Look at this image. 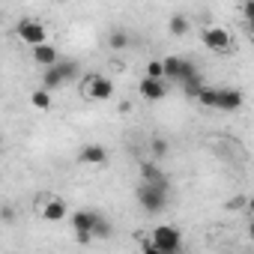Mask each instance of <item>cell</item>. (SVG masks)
Wrapping results in <instances>:
<instances>
[{
	"label": "cell",
	"mask_w": 254,
	"mask_h": 254,
	"mask_svg": "<svg viewBox=\"0 0 254 254\" xmlns=\"http://www.w3.org/2000/svg\"><path fill=\"white\" fill-rule=\"evenodd\" d=\"M138 203L144 206V212H162L168 206V186H147L141 183L138 186Z\"/></svg>",
	"instance_id": "2"
},
{
	"label": "cell",
	"mask_w": 254,
	"mask_h": 254,
	"mask_svg": "<svg viewBox=\"0 0 254 254\" xmlns=\"http://www.w3.org/2000/svg\"><path fill=\"white\" fill-rule=\"evenodd\" d=\"M111 233H114L111 221H108V218H105V215L99 212V218H96V227H93V236H96V239H108Z\"/></svg>",
	"instance_id": "19"
},
{
	"label": "cell",
	"mask_w": 254,
	"mask_h": 254,
	"mask_svg": "<svg viewBox=\"0 0 254 254\" xmlns=\"http://www.w3.org/2000/svg\"><path fill=\"white\" fill-rule=\"evenodd\" d=\"M30 105H33V108H39V111H51V93H48L45 87L33 90V93H30Z\"/></svg>",
	"instance_id": "16"
},
{
	"label": "cell",
	"mask_w": 254,
	"mask_h": 254,
	"mask_svg": "<svg viewBox=\"0 0 254 254\" xmlns=\"http://www.w3.org/2000/svg\"><path fill=\"white\" fill-rule=\"evenodd\" d=\"M69 215V209H66V200L63 197H48L45 203H42V218H48V221H63Z\"/></svg>",
	"instance_id": "12"
},
{
	"label": "cell",
	"mask_w": 254,
	"mask_h": 254,
	"mask_svg": "<svg viewBox=\"0 0 254 254\" xmlns=\"http://www.w3.org/2000/svg\"><path fill=\"white\" fill-rule=\"evenodd\" d=\"M141 254H165V251H159L153 245V239H141Z\"/></svg>",
	"instance_id": "24"
},
{
	"label": "cell",
	"mask_w": 254,
	"mask_h": 254,
	"mask_svg": "<svg viewBox=\"0 0 254 254\" xmlns=\"http://www.w3.org/2000/svg\"><path fill=\"white\" fill-rule=\"evenodd\" d=\"M78 165H87V168H105L108 165V150L102 144H84L78 150Z\"/></svg>",
	"instance_id": "8"
},
{
	"label": "cell",
	"mask_w": 254,
	"mask_h": 254,
	"mask_svg": "<svg viewBox=\"0 0 254 254\" xmlns=\"http://www.w3.org/2000/svg\"><path fill=\"white\" fill-rule=\"evenodd\" d=\"M245 209H248V215H254V194L248 197V206H245Z\"/></svg>",
	"instance_id": "28"
},
{
	"label": "cell",
	"mask_w": 254,
	"mask_h": 254,
	"mask_svg": "<svg viewBox=\"0 0 254 254\" xmlns=\"http://www.w3.org/2000/svg\"><path fill=\"white\" fill-rule=\"evenodd\" d=\"M197 102L203 108H218V87H203V93L197 96Z\"/></svg>",
	"instance_id": "18"
},
{
	"label": "cell",
	"mask_w": 254,
	"mask_h": 254,
	"mask_svg": "<svg viewBox=\"0 0 254 254\" xmlns=\"http://www.w3.org/2000/svg\"><path fill=\"white\" fill-rule=\"evenodd\" d=\"M168 30H171L174 36H186V33H189V18H186V15H180V12H177V15H171Z\"/></svg>",
	"instance_id": "17"
},
{
	"label": "cell",
	"mask_w": 254,
	"mask_h": 254,
	"mask_svg": "<svg viewBox=\"0 0 254 254\" xmlns=\"http://www.w3.org/2000/svg\"><path fill=\"white\" fill-rule=\"evenodd\" d=\"M162 63H165V78L189 81V78H194V75H197L194 63H189V60H183V57H165Z\"/></svg>",
	"instance_id": "7"
},
{
	"label": "cell",
	"mask_w": 254,
	"mask_h": 254,
	"mask_svg": "<svg viewBox=\"0 0 254 254\" xmlns=\"http://www.w3.org/2000/svg\"><path fill=\"white\" fill-rule=\"evenodd\" d=\"M242 206H248V200H245L242 194H239V197H230V200H227V209H242Z\"/></svg>",
	"instance_id": "25"
},
{
	"label": "cell",
	"mask_w": 254,
	"mask_h": 254,
	"mask_svg": "<svg viewBox=\"0 0 254 254\" xmlns=\"http://www.w3.org/2000/svg\"><path fill=\"white\" fill-rule=\"evenodd\" d=\"M200 42H203L209 51H218V54H227V51L233 48V39H230V33H227L224 27H203Z\"/></svg>",
	"instance_id": "6"
},
{
	"label": "cell",
	"mask_w": 254,
	"mask_h": 254,
	"mask_svg": "<svg viewBox=\"0 0 254 254\" xmlns=\"http://www.w3.org/2000/svg\"><path fill=\"white\" fill-rule=\"evenodd\" d=\"M84 96L93 102H108L114 96V81L108 75H90L84 81Z\"/></svg>",
	"instance_id": "5"
},
{
	"label": "cell",
	"mask_w": 254,
	"mask_h": 254,
	"mask_svg": "<svg viewBox=\"0 0 254 254\" xmlns=\"http://www.w3.org/2000/svg\"><path fill=\"white\" fill-rule=\"evenodd\" d=\"M18 39L24 42V45H30V48H39V45H48V30H45V24L42 21H36V18H24L21 24H18Z\"/></svg>",
	"instance_id": "4"
},
{
	"label": "cell",
	"mask_w": 254,
	"mask_h": 254,
	"mask_svg": "<svg viewBox=\"0 0 254 254\" xmlns=\"http://www.w3.org/2000/svg\"><path fill=\"white\" fill-rule=\"evenodd\" d=\"M150 153H153L156 159H165V156H168V141H165V138H153V141H150Z\"/></svg>",
	"instance_id": "22"
},
{
	"label": "cell",
	"mask_w": 254,
	"mask_h": 254,
	"mask_svg": "<svg viewBox=\"0 0 254 254\" xmlns=\"http://www.w3.org/2000/svg\"><path fill=\"white\" fill-rule=\"evenodd\" d=\"M69 218H72V227H75V233H84V230H90V233H93L99 212H93V209H75Z\"/></svg>",
	"instance_id": "13"
},
{
	"label": "cell",
	"mask_w": 254,
	"mask_h": 254,
	"mask_svg": "<svg viewBox=\"0 0 254 254\" xmlns=\"http://www.w3.org/2000/svg\"><path fill=\"white\" fill-rule=\"evenodd\" d=\"M78 60H60L57 66H51V69H45L42 72V87L51 93V90H57V87H63L66 81H72L75 75H78Z\"/></svg>",
	"instance_id": "1"
},
{
	"label": "cell",
	"mask_w": 254,
	"mask_h": 254,
	"mask_svg": "<svg viewBox=\"0 0 254 254\" xmlns=\"http://www.w3.org/2000/svg\"><path fill=\"white\" fill-rule=\"evenodd\" d=\"M33 60L42 66V69H51V66H57L60 63V57H57V48L48 42V45H39V48H33Z\"/></svg>",
	"instance_id": "14"
},
{
	"label": "cell",
	"mask_w": 254,
	"mask_h": 254,
	"mask_svg": "<svg viewBox=\"0 0 254 254\" xmlns=\"http://www.w3.org/2000/svg\"><path fill=\"white\" fill-rule=\"evenodd\" d=\"M245 96L233 87H218V111H239Z\"/></svg>",
	"instance_id": "11"
},
{
	"label": "cell",
	"mask_w": 254,
	"mask_h": 254,
	"mask_svg": "<svg viewBox=\"0 0 254 254\" xmlns=\"http://www.w3.org/2000/svg\"><path fill=\"white\" fill-rule=\"evenodd\" d=\"M138 93H141L147 102H162V99L168 96V84H165V81H153V78H141Z\"/></svg>",
	"instance_id": "9"
},
{
	"label": "cell",
	"mask_w": 254,
	"mask_h": 254,
	"mask_svg": "<svg viewBox=\"0 0 254 254\" xmlns=\"http://www.w3.org/2000/svg\"><path fill=\"white\" fill-rule=\"evenodd\" d=\"M141 183H147V186H168V189H171L168 174H165L156 162H141Z\"/></svg>",
	"instance_id": "10"
},
{
	"label": "cell",
	"mask_w": 254,
	"mask_h": 254,
	"mask_svg": "<svg viewBox=\"0 0 254 254\" xmlns=\"http://www.w3.org/2000/svg\"><path fill=\"white\" fill-rule=\"evenodd\" d=\"M239 15L245 18V24H248V21H254V0H248V3H242V6H239Z\"/></svg>",
	"instance_id": "23"
},
{
	"label": "cell",
	"mask_w": 254,
	"mask_h": 254,
	"mask_svg": "<svg viewBox=\"0 0 254 254\" xmlns=\"http://www.w3.org/2000/svg\"><path fill=\"white\" fill-rule=\"evenodd\" d=\"M15 215H12V206H3V221H12Z\"/></svg>",
	"instance_id": "27"
},
{
	"label": "cell",
	"mask_w": 254,
	"mask_h": 254,
	"mask_svg": "<svg viewBox=\"0 0 254 254\" xmlns=\"http://www.w3.org/2000/svg\"><path fill=\"white\" fill-rule=\"evenodd\" d=\"M150 239H153V245H156L159 251H165V254H180V248H183V233H180L174 224H159V227H153Z\"/></svg>",
	"instance_id": "3"
},
{
	"label": "cell",
	"mask_w": 254,
	"mask_h": 254,
	"mask_svg": "<svg viewBox=\"0 0 254 254\" xmlns=\"http://www.w3.org/2000/svg\"><path fill=\"white\" fill-rule=\"evenodd\" d=\"M129 45H132V36H129V30L114 27V30L108 33V48H114V51H126Z\"/></svg>",
	"instance_id": "15"
},
{
	"label": "cell",
	"mask_w": 254,
	"mask_h": 254,
	"mask_svg": "<svg viewBox=\"0 0 254 254\" xmlns=\"http://www.w3.org/2000/svg\"><path fill=\"white\" fill-rule=\"evenodd\" d=\"M183 87H186V93H189L191 99H197V96L203 93V81H200V75H194V78H189V81H183Z\"/></svg>",
	"instance_id": "21"
},
{
	"label": "cell",
	"mask_w": 254,
	"mask_h": 254,
	"mask_svg": "<svg viewBox=\"0 0 254 254\" xmlns=\"http://www.w3.org/2000/svg\"><path fill=\"white\" fill-rule=\"evenodd\" d=\"M75 239H78V245H90V242H93L96 236H93L90 230H84V233H75Z\"/></svg>",
	"instance_id": "26"
},
{
	"label": "cell",
	"mask_w": 254,
	"mask_h": 254,
	"mask_svg": "<svg viewBox=\"0 0 254 254\" xmlns=\"http://www.w3.org/2000/svg\"><path fill=\"white\" fill-rule=\"evenodd\" d=\"M144 72H147L144 78H153V81H165V63H162V60H150Z\"/></svg>",
	"instance_id": "20"
},
{
	"label": "cell",
	"mask_w": 254,
	"mask_h": 254,
	"mask_svg": "<svg viewBox=\"0 0 254 254\" xmlns=\"http://www.w3.org/2000/svg\"><path fill=\"white\" fill-rule=\"evenodd\" d=\"M248 239H251V242H254V221H251V224H248Z\"/></svg>",
	"instance_id": "29"
},
{
	"label": "cell",
	"mask_w": 254,
	"mask_h": 254,
	"mask_svg": "<svg viewBox=\"0 0 254 254\" xmlns=\"http://www.w3.org/2000/svg\"><path fill=\"white\" fill-rule=\"evenodd\" d=\"M245 27H248V33H251V39H254V21H248Z\"/></svg>",
	"instance_id": "30"
}]
</instances>
